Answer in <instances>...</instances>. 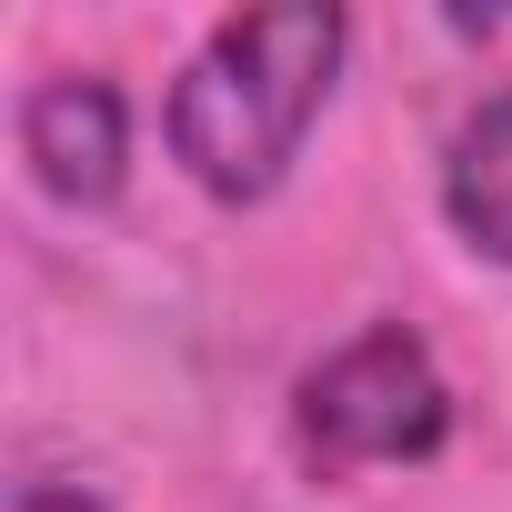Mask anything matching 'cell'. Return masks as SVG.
Returning <instances> with one entry per match:
<instances>
[{
  "mask_svg": "<svg viewBox=\"0 0 512 512\" xmlns=\"http://www.w3.org/2000/svg\"><path fill=\"white\" fill-rule=\"evenodd\" d=\"M342 11L322 0H272V11L221 21L181 91H171V151L211 201H262L282 191V171L302 161L332 81H342Z\"/></svg>",
  "mask_w": 512,
  "mask_h": 512,
  "instance_id": "cell-1",
  "label": "cell"
},
{
  "mask_svg": "<svg viewBox=\"0 0 512 512\" xmlns=\"http://www.w3.org/2000/svg\"><path fill=\"white\" fill-rule=\"evenodd\" d=\"M21 161L41 171L51 201L71 211H101L131 171V111L101 71H51L31 101H21Z\"/></svg>",
  "mask_w": 512,
  "mask_h": 512,
  "instance_id": "cell-3",
  "label": "cell"
},
{
  "mask_svg": "<svg viewBox=\"0 0 512 512\" xmlns=\"http://www.w3.org/2000/svg\"><path fill=\"white\" fill-rule=\"evenodd\" d=\"M11 512H101L91 492H71V482H21L11 492Z\"/></svg>",
  "mask_w": 512,
  "mask_h": 512,
  "instance_id": "cell-5",
  "label": "cell"
},
{
  "mask_svg": "<svg viewBox=\"0 0 512 512\" xmlns=\"http://www.w3.org/2000/svg\"><path fill=\"white\" fill-rule=\"evenodd\" d=\"M442 211L482 262H512V91H492L442 151Z\"/></svg>",
  "mask_w": 512,
  "mask_h": 512,
  "instance_id": "cell-4",
  "label": "cell"
},
{
  "mask_svg": "<svg viewBox=\"0 0 512 512\" xmlns=\"http://www.w3.org/2000/svg\"><path fill=\"white\" fill-rule=\"evenodd\" d=\"M292 432H302V452H312L322 472L422 462V452H442V432H452V392H442L432 352H422L402 322H382V332H362V342H342L332 362L302 372Z\"/></svg>",
  "mask_w": 512,
  "mask_h": 512,
  "instance_id": "cell-2",
  "label": "cell"
}]
</instances>
